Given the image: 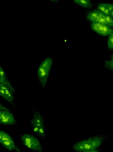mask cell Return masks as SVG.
Here are the masks:
<instances>
[{"label": "cell", "mask_w": 113, "mask_h": 152, "mask_svg": "<svg viewBox=\"0 0 113 152\" xmlns=\"http://www.w3.org/2000/svg\"><path fill=\"white\" fill-rule=\"evenodd\" d=\"M110 133L94 135L71 145L70 148L75 152H83L100 148L108 140Z\"/></svg>", "instance_id": "6da1fadb"}, {"label": "cell", "mask_w": 113, "mask_h": 152, "mask_svg": "<svg viewBox=\"0 0 113 152\" xmlns=\"http://www.w3.org/2000/svg\"><path fill=\"white\" fill-rule=\"evenodd\" d=\"M53 63V58L48 57L44 58L39 64L37 71V77L41 88L43 90L47 86Z\"/></svg>", "instance_id": "7a4b0ae2"}, {"label": "cell", "mask_w": 113, "mask_h": 152, "mask_svg": "<svg viewBox=\"0 0 113 152\" xmlns=\"http://www.w3.org/2000/svg\"><path fill=\"white\" fill-rule=\"evenodd\" d=\"M31 125L35 134L40 140L44 139L46 135L45 120L41 113L35 110L34 105L32 107Z\"/></svg>", "instance_id": "3957f363"}, {"label": "cell", "mask_w": 113, "mask_h": 152, "mask_svg": "<svg viewBox=\"0 0 113 152\" xmlns=\"http://www.w3.org/2000/svg\"><path fill=\"white\" fill-rule=\"evenodd\" d=\"M20 140L27 148L35 152H44L40 139L30 134L24 133L20 135Z\"/></svg>", "instance_id": "277c9868"}, {"label": "cell", "mask_w": 113, "mask_h": 152, "mask_svg": "<svg viewBox=\"0 0 113 152\" xmlns=\"http://www.w3.org/2000/svg\"><path fill=\"white\" fill-rule=\"evenodd\" d=\"M85 17L89 22H98L113 28V18L104 14L96 9L88 11Z\"/></svg>", "instance_id": "5b68a950"}, {"label": "cell", "mask_w": 113, "mask_h": 152, "mask_svg": "<svg viewBox=\"0 0 113 152\" xmlns=\"http://www.w3.org/2000/svg\"><path fill=\"white\" fill-rule=\"evenodd\" d=\"M0 145L6 150L16 152H22L13 138L8 133L0 129Z\"/></svg>", "instance_id": "8992f818"}, {"label": "cell", "mask_w": 113, "mask_h": 152, "mask_svg": "<svg viewBox=\"0 0 113 152\" xmlns=\"http://www.w3.org/2000/svg\"><path fill=\"white\" fill-rule=\"evenodd\" d=\"M0 125L11 126H17L18 123L10 110H0Z\"/></svg>", "instance_id": "52a82bcc"}, {"label": "cell", "mask_w": 113, "mask_h": 152, "mask_svg": "<svg viewBox=\"0 0 113 152\" xmlns=\"http://www.w3.org/2000/svg\"><path fill=\"white\" fill-rule=\"evenodd\" d=\"M90 27L92 31L101 36L109 37L113 32V28L98 22H91Z\"/></svg>", "instance_id": "ba28073f"}, {"label": "cell", "mask_w": 113, "mask_h": 152, "mask_svg": "<svg viewBox=\"0 0 113 152\" xmlns=\"http://www.w3.org/2000/svg\"><path fill=\"white\" fill-rule=\"evenodd\" d=\"M0 96L14 107H16L14 94L6 85L0 83Z\"/></svg>", "instance_id": "9c48e42d"}, {"label": "cell", "mask_w": 113, "mask_h": 152, "mask_svg": "<svg viewBox=\"0 0 113 152\" xmlns=\"http://www.w3.org/2000/svg\"><path fill=\"white\" fill-rule=\"evenodd\" d=\"M96 9L104 14L113 18V4L102 2L99 4Z\"/></svg>", "instance_id": "30bf717a"}, {"label": "cell", "mask_w": 113, "mask_h": 152, "mask_svg": "<svg viewBox=\"0 0 113 152\" xmlns=\"http://www.w3.org/2000/svg\"><path fill=\"white\" fill-rule=\"evenodd\" d=\"M0 83L4 84L8 87L15 94L17 93L16 89L8 79V76L4 69L0 65Z\"/></svg>", "instance_id": "8fae6325"}, {"label": "cell", "mask_w": 113, "mask_h": 152, "mask_svg": "<svg viewBox=\"0 0 113 152\" xmlns=\"http://www.w3.org/2000/svg\"><path fill=\"white\" fill-rule=\"evenodd\" d=\"M72 1L84 9H91L95 5L91 0H72Z\"/></svg>", "instance_id": "7c38bea8"}, {"label": "cell", "mask_w": 113, "mask_h": 152, "mask_svg": "<svg viewBox=\"0 0 113 152\" xmlns=\"http://www.w3.org/2000/svg\"><path fill=\"white\" fill-rule=\"evenodd\" d=\"M104 66L107 69L113 71V54L105 61Z\"/></svg>", "instance_id": "4fadbf2b"}, {"label": "cell", "mask_w": 113, "mask_h": 152, "mask_svg": "<svg viewBox=\"0 0 113 152\" xmlns=\"http://www.w3.org/2000/svg\"><path fill=\"white\" fill-rule=\"evenodd\" d=\"M107 46L109 50H113V32L108 37Z\"/></svg>", "instance_id": "5bb4252c"}, {"label": "cell", "mask_w": 113, "mask_h": 152, "mask_svg": "<svg viewBox=\"0 0 113 152\" xmlns=\"http://www.w3.org/2000/svg\"><path fill=\"white\" fill-rule=\"evenodd\" d=\"M83 152H102V150L101 148H98V149H96V150H92V151H87Z\"/></svg>", "instance_id": "9a60e30c"}, {"label": "cell", "mask_w": 113, "mask_h": 152, "mask_svg": "<svg viewBox=\"0 0 113 152\" xmlns=\"http://www.w3.org/2000/svg\"><path fill=\"white\" fill-rule=\"evenodd\" d=\"M0 110H10V109H9V108L4 106V104H2L1 103H0Z\"/></svg>", "instance_id": "2e32d148"}, {"label": "cell", "mask_w": 113, "mask_h": 152, "mask_svg": "<svg viewBox=\"0 0 113 152\" xmlns=\"http://www.w3.org/2000/svg\"><path fill=\"white\" fill-rule=\"evenodd\" d=\"M54 2L55 3H59V0H54Z\"/></svg>", "instance_id": "e0dca14e"}, {"label": "cell", "mask_w": 113, "mask_h": 152, "mask_svg": "<svg viewBox=\"0 0 113 152\" xmlns=\"http://www.w3.org/2000/svg\"><path fill=\"white\" fill-rule=\"evenodd\" d=\"M49 1H51L53 2H54V0H49Z\"/></svg>", "instance_id": "ac0fdd59"}]
</instances>
